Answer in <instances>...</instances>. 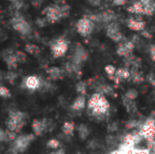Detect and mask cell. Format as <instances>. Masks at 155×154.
I'll list each match as a JSON object with an SVG mask.
<instances>
[{
    "instance_id": "obj_40",
    "label": "cell",
    "mask_w": 155,
    "mask_h": 154,
    "mask_svg": "<svg viewBox=\"0 0 155 154\" xmlns=\"http://www.w3.org/2000/svg\"><path fill=\"white\" fill-rule=\"evenodd\" d=\"M117 130V123H112L108 126V131L109 132H114Z\"/></svg>"
},
{
    "instance_id": "obj_41",
    "label": "cell",
    "mask_w": 155,
    "mask_h": 154,
    "mask_svg": "<svg viewBox=\"0 0 155 154\" xmlns=\"http://www.w3.org/2000/svg\"><path fill=\"white\" fill-rule=\"evenodd\" d=\"M137 1L141 2V3L146 4V5H148V4H152L153 2H152V0H137Z\"/></svg>"
},
{
    "instance_id": "obj_22",
    "label": "cell",
    "mask_w": 155,
    "mask_h": 154,
    "mask_svg": "<svg viewBox=\"0 0 155 154\" xmlns=\"http://www.w3.org/2000/svg\"><path fill=\"white\" fill-rule=\"evenodd\" d=\"M123 105H124V107L126 108L128 113H135V112L137 111V106H136L135 100H130V99L123 96Z\"/></svg>"
},
{
    "instance_id": "obj_37",
    "label": "cell",
    "mask_w": 155,
    "mask_h": 154,
    "mask_svg": "<svg viewBox=\"0 0 155 154\" xmlns=\"http://www.w3.org/2000/svg\"><path fill=\"white\" fill-rule=\"evenodd\" d=\"M8 142V136H6V131L0 128V143Z\"/></svg>"
},
{
    "instance_id": "obj_19",
    "label": "cell",
    "mask_w": 155,
    "mask_h": 154,
    "mask_svg": "<svg viewBox=\"0 0 155 154\" xmlns=\"http://www.w3.org/2000/svg\"><path fill=\"white\" fill-rule=\"evenodd\" d=\"M130 78H131V71L128 68H120V69H117L113 81L117 84L120 81H123V80H129Z\"/></svg>"
},
{
    "instance_id": "obj_9",
    "label": "cell",
    "mask_w": 155,
    "mask_h": 154,
    "mask_svg": "<svg viewBox=\"0 0 155 154\" xmlns=\"http://www.w3.org/2000/svg\"><path fill=\"white\" fill-rule=\"evenodd\" d=\"M141 136L143 139H146L148 143L152 144L154 143L155 138V119L152 117H149L143 123V126L139 129Z\"/></svg>"
},
{
    "instance_id": "obj_25",
    "label": "cell",
    "mask_w": 155,
    "mask_h": 154,
    "mask_svg": "<svg viewBox=\"0 0 155 154\" xmlns=\"http://www.w3.org/2000/svg\"><path fill=\"white\" fill-rule=\"evenodd\" d=\"M77 132H78V136H79V138L82 140L87 139V138L89 137V135H90V129H89L88 126L84 125V123H80V125L78 126Z\"/></svg>"
},
{
    "instance_id": "obj_15",
    "label": "cell",
    "mask_w": 155,
    "mask_h": 154,
    "mask_svg": "<svg viewBox=\"0 0 155 154\" xmlns=\"http://www.w3.org/2000/svg\"><path fill=\"white\" fill-rule=\"evenodd\" d=\"M141 139H143V136H141L139 130H134V131L129 132L124 136L123 143L124 146L129 147V148H133L137 144H139L141 142Z\"/></svg>"
},
{
    "instance_id": "obj_35",
    "label": "cell",
    "mask_w": 155,
    "mask_h": 154,
    "mask_svg": "<svg viewBox=\"0 0 155 154\" xmlns=\"http://www.w3.org/2000/svg\"><path fill=\"white\" fill-rule=\"evenodd\" d=\"M35 23L37 25V27L45 28V25L49 23V21L47 20V18H45V17H38V18L36 19V21H35Z\"/></svg>"
},
{
    "instance_id": "obj_12",
    "label": "cell",
    "mask_w": 155,
    "mask_h": 154,
    "mask_svg": "<svg viewBox=\"0 0 155 154\" xmlns=\"http://www.w3.org/2000/svg\"><path fill=\"white\" fill-rule=\"evenodd\" d=\"M89 58V52L88 50L86 49V48L84 47V45L79 44V43H77L75 47V50H74L73 52V55H72L71 57V60L70 61L74 62V64H78V66L81 67L82 64H84V62L88 60Z\"/></svg>"
},
{
    "instance_id": "obj_32",
    "label": "cell",
    "mask_w": 155,
    "mask_h": 154,
    "mask_svg": "<svg viewBox=\"0 0 155 154\" xmlns=\"http://www.w3.org/2000/svg\"><path fill=\"white\" fill-rule=\"evenodd\" d=\"M0 97L2 98H10L11 97V91L2 84H0Z\"/></svg>"
},
{
    "instance_id": "obj_16",
    "label": "cell",
    "mask_w": 155,
    "mask_h": 154,
    "mask_svg": "<svg viewBox=\"0 0 155 154\" xmlns=\"http://www.w3.org/2000/svg\"><path fill=\"white\" fill-rule=\"evenodd\" d=\"M127 27L134 32H143L146 30V22L143 20L141 16L138 17H130L126 20Z\"/></svg>"
},
{
    "instance_id": "obj_28",
    "label": "cell",
    "mask_w": 155,
    "mask_h": 154,
    "mask_svg": "<svg viewBox=\"0 0 155 154\" xmlns=\"http://www.w3.org/2000/svg\"><path fill=\"white\" fill-rule=\"evenodd\" d=\"M124 96L126 97V98L130 99V100H135V99L138 97V91L134 88H131V89H129V90L126 91V93L124 94Z\"/></svg>"
},
{
    "instance_id": "obj_43",
    "label": "cell",
    "mask_w": 155,
    "mask_h": 154,
    "mask_svg": "<svg viewBox=\"0 0 155 154\" xmlns=\"http://www.w3.org/2000/svg\"><path fill=\"white\" fill-rule=\"evenodd\" d=\"M50 154H65V153L63 152V150H58V151H55V152H52Z\"/></svg>"
},
{
    "instance_id": "obj_42",
    "label": "cell",
    "mask_w": 155,
    "mask_h": 154,
    "mask_svg": "<svg viewBox=\"0 0 155 154\" xmlns=\"http://www.w3.org/2000/svg\"><path fill=\"white\" fill-rule=\"evenodd\" d=\"M141 35L143 36V37H147V38H151V34L149 33V32H146V31H143L141 32Z\"/></svg>"
},
{
    "instance_id": "obj_39",
    "label": "cell",
    "mask_w": 155,
    "mask_h": 154,
    "mask_svg": "<svg viewBox=\"0 0 155 154\" xmlns=\"http://www.w3.org/2000/svg\"><path fill=\"white\" fill-rule=\"evenodd\" d=\"M149 54H150V58H151L153 61H155V44H152L151 47H150Z\"/></svg>"
},
{
    "instance_id": "obj_46",
    "label": "cell",
    "mask_w": 155,
    "mask_h": 154,
    "mask_svg": "<svg viewBox=\"0 0 155 154\" xmlns=\"http://www.w3.org/2000/svg\"><path fill=\"white\" fill-rule=\"evenodd\" d=\"M153 4H154V8H155V1L153 2Z\"/></svg>"
},
{
    "instance_id": "obj_23",
    "label": "cell",
    "mask_w": 155,
    "mask_h": 154,
    "mask_svg": "<svg viewBox=\"0 0 155 154\" xmlns=\"http://www.w3.org/2000/svg\"><path fill=\"white\" fill-rule=\"evenodd\" d=\"M62 133L64 135L68 136H72L74 134V131H75V123L73 121H64L61 127Z\"/></svg>"
},
{
    "instance_id": "obj_13",
    "label": "cell",
    "mask_w": 155,
    "mask_h": 154,
    "mask_svg": "<svg viewBox=\"0 0 155 154\" xmlns=\"http://www.w3.org/2000/svg\"><path fill=\"white\" fill-rule=\"evenodd\" d=\"M22 87L29 91L40 90L42 87V80L37 75H29V76H25L23 78Z\"/></svg>"
},
{
    "instance_id": "obj_6",
    "label": "cell",
    "mask_w": 155,
    "mask_h": 154,
    "mask_svg": "<svg viewBox=\"0 0 155 154\" xmlns=\"http://www.w3.org/2000/svg\"><path fill=\"white\" fill-rule=\"evenodd\" d=\"M11 25L16 32L21 35H29L32 32L31 25L27 21V19L20 14H15L11 19Z\"/></svg>"
},
{
    "instance_id": "obj_8",
    "label": "cell",
    "mask_w": 155,
    "mask_h": 154,
    "mask_svg": "<svg viewBox=\"0 0 155 154\" xmlns=\"http://www.w3.org/2000/svg\"><path fill=\"white\" fill-rule=\"evenodd\" d=\"M75 27L79 35H81L82 37H87L91 35L95 29V22L91 18H89V16H84L76 22Z\"/></svg>"
},
{
    "instance_id": "obj_36",
    "label": "cell",
    "mask_w": 155,
    "mask_h": 154,
    "mask_svg": "<svg viewBox=\"0 0 155 154\" xmlns=\"http://www.w3.org/2000/svg\"><path fill=\"white\" fill-rule=\"evenodd\" d=\"M101 1L102 0H87V2H88L90 5H92L93 8H98V6H100Z\"/></svg>"
},
{
    "instance_id": "obj_18",
    "label": "cell",
    "mask_w": 155,
    "mask_h": 154,
    "mask_svg": "<svg viewBox=\"0 0 155 154\" xmlns=\"http://www.w3.org/2000/svg\"><path fill=\"white\" fill-rule=\"evenodd\" d=\"M47 74L51 80H61L65 76V71L58 67H51L47 70Z\"/></svg>"
},
{
    "instance_id": "obj_11",
    "label": "cell",
    "mask_w": 155,
    "mask_h": 154,
    "mask_svg": "<svg viewBox=\"0 0 155 154\" xmlns=\"http://www.w3.org/2000/svg\"><path fill=\"white\" fill-rule=\"evenodd\" d=\"M106 35L108 36L111 40L114 41V42H116V43L121 42V41H124V39H126L124 37L123 33H121L119 25L117 22H115V21H113V22L107 25Z\"/></svg>"
},
{
    "instance_id": "obj_17",
    "label": "cell",
    "mask_w": 155,
    "mask_h": 154,
    "mask_svg": "<svg viewBox=\"0 0 155 154\" xmlns=\"http://www.w3.org/2000/svg\"><path fill=\"white\" fill-rule=\"evenodd\" d=\"M3 60L4 62L6 64L8 68L10 70H14V69L17 68V66L19 64L18 59H17V56H16V52H13V51H4L3 53Z\"/></svg>"
},
{
    "instance_id": "obj_20",
    "label": "cell",
    "mask_w": 155,
    "mask_h": 154,
    "mask_svg": "<svg viewBox=\"0 0 155 154\" xmlns=\"http://www.w3.org/2000/svg\"><path fill=\"white\" fill-rule=\"evenodd\" d=\"M86 105H87L86 96H84V95H78V96L73 100V103H72L71 110L72 111H75V112H79L86 108Z\"/></svg>"
},
{
    "instance_id": "obj_7",
    "label": "cell",
    "mask_w": 155,
    "mask_h": 154,
    "mask_svg": "<svg viewBox=\"0 0 155 154\" xmlns=\"http://www.w3.org/2000/svg\"><path fill=\"white\" fill-rule=\"evenodd\" d=\"M127 11L136 16H152L154 14L155 8L153 3L146 5L139 1H134L130 6H128Z\"/></svg>"
},
{
    "instance_id": "obj_30",
    "label": "cell",
    "mask_w": 155,
    "mask_h": 154,
    "mask_svg": "<svg viewBox=\"0 0 155 154\" xmlns=\"http://www.w3.org/2000/svg\"><path fill=\"white\" fill-rule=\"evenodd\" d=\"M143 126V123H140V121L136 120V119H131V120H129L128 123H126V128L127 129H140V127Z\"/></svg>"
},
{
    "instance_id": "obj_29",
    "label": "cell",
    "mask_w": 155,
    "mask_h": 154,
    "mask_svg": "<svg viewBox=\"0 0 155 154\" xmlns=\"http://www.w3.org/2000/svg\"><path fill=\"white\" fill-rule=\"evenodd\" d=\"M116 71H117V69L115 68L114 66H112V64H107V66L104 67V72L107 73V75L109 76V79H111V80L114 79Z\"/></svg>"
},
{
    "instance_id": "obj_31",
    "label": "cell",
    "mask_w": 155,
    "mask_h": 154,
    "mask_svg": "<svg viewBox=\"0 0 155 154\" xmlns=\"http://www.w3.org/2000/svg\"><path fill=\"white\" fill-rule=\"evenodd\" d=\"M47 147L50 149H58L60 147V142L58 139H56V138H51V139L48 140L47 143Z\"/></svg>"
},
{
    "instance_id": "obj_47",
    "label": "cell",
    "mask_w": 155,
    "mask_h": 154,
    "mask_svg": "<svg viewBox=\"0 0 155 154\" xmlns=\"http://www.w3.org/2000/svg\"><path fill=\"white\" fill-rule=\"evenodd\" d=\"M153 84H154V86H155V80H154V81H153Z\"/></svg>"
},
{
    "instance_id": "obj_1",
    "label": "cell",
    "mask_w": 155,
    "mask_h": 154,
    "mask_svg": "<svg viewBox=\"0 0 155 154\" xmlns=\"http://www.w3.org/2000/svg\"><path fill=\"white\" fill-rule=\"evenodd\" d=\"M71 13V8L68 4H52L42 11V14L49 21V23H56L60 20L69 17Z\"/></svg>"
},
{
    "instance_id": "obj_5",
    "label": "cell",
    "mask_w": 155,
    "mask_h": 154,
    "mask_svg": "<svg viewBox=\"0 0 155 154\" xmlns=\"http://www.w3.org/2000/svg\"><path fill=\"white\" fill-rule=\"evenodd\" d=\"M69 40L64 37H58L51 41L50 43V49L51 53L54 58H61L65 55V53L69 50Z\"/></svg>"
},
{
    "instance_id": "obj_45",
    "label": "cell",
    "mask_w": 155,
    "mask_h": 154,
    "mask_svg": "<svg viewBox=\"0 0 155 154\" xmlns=\"http://www.w3.org/2000/svg\"><path fill=\"white\" fill-rule=\"evenodd\" d=\"M153 150H154V152H155V143L153 144Z\"/></svg>"
},
{
    "instance_id": "obj_38",
    "label": "cell",
    "mask_w": 155,
    "mask_h": 154,
    "mask_svg": "<svg viewBox=\"0 0 155 154\" xmlns=\"http://www.w3.org/2000/svg\"><path fill=\"white\" fill-rule=\"evenodd\" d=\"M112 3L115 6H123L127 4V0H112Z\"/></svg>"
},
{
    "instance_id": "obj_3",
    "label": "cell",
    "mask_w": 155,
    "mask_h": 154,
    "mask_svg": "<svg viewBox=\"0 0 155 154\" xmlns=\"http://www.w3.org/2000/svg\"><path fill=\"white\" fill-rule=\"evenodd\" d=\"M35 134H21L12 143L8 150V154H21L28 150L31 143L35 139Z\"/></svg>"
},
{
    "instance_id": "obj_4",
    "label": "cell",
    "mask_w": 155,
    "mask_h": 154,
    "mask_svg": "<svg viewBox=\"0 0 155 154\" xmlns=\"http://www.w3.org/2000/svg\"><path fill=\"white\" fill-rule=\"evenodd\" d=\"M110 103L107 99L106 95H101V97L99 98V100L97 101L95 106L93 108H91L89 110L90 114L94 118L99 119V120H104L107 116L109 115V111H110Z\"/></svg>"
},
{
    "instance_id": "obj_34",
    "label": "cell",
    "mask_w": 155,
    "mask_h": 154,
    "mask_svg": "<svg viewBox=\"0 0 155 154\" xmlns=\"http://www.w3.org/2000/svg\"><path fill=\"white\" fill-rule=\"evenodd\" d=\"M16 56H17V59H18L19 64H25V62L27 61V55H25V52L16 51Z\"/></svg>"
},
{
    "instance_id": "obj_14",
    "label": "cell",
    "mask_w": 155,
    "mask_h": 154,
    "mask_svg": "<svg viewBox=\"0 0 155 154\" xmlns=\"http://www.w3.org/2000/svg\"><path fill=\"white\" fill-rule=\"evenodd\" d=\"M135 45L134 42L131 40H128V39H124V41L117 43L116 47V53L118 56L120 57H128V56L132 55V52L134 51Z\"/></svg>"
},
{
    "instance_id": "obj_21",
    "label": "cell",
    "mask_w": 155,
    "mask_h": 154,
    "mask_svg": "<svg viewBox=\"0 0 155 154\" xmlns=\"http://www.w3.org/2000/svg\"><path fill=\"white\" fill-rule=\"evenodd\" d=\"M65 74H69L71 76H79L81 74V67L74 64L72 61H69L64 66Z\"/></svg>"
},
{
    "instance_id": "obj_26",
    "label": "cell",
    "mask_w": 155,
    "mask_h": 154,
    "mask_svg": "<svg viewBox=\"0 0 155 154\" xmlns=\"http://www.w3.org/2000/svg\"><path fill=\"white\" fill-rule=\"evenodd\" d=\"M25 50L27 53L31 54L33 56H37L40 54L41 50L40 48L38 47L37 44H35V43H27V44L25 45Z\"/></svg>"
},
{
    "instance_id": "obj_10",
    "label": "cell",
    "mask_w": 155,
    "mask_h": 154,
    "mask_svg": "<svg viewBox=\"0 0 155 154\" xmlns=\"http://www.w3.org/2000/svg\"><path fill=\"white\" fill-rule=\"evenodd\" d=\"M54 123L51 119L42 118V119H34L32 123V130L36 136H41L45 132L51 131L54 129Z\"/></svg>"
},
{
    "instance_id": "obj_27",
    "label": "cell",
    "mask_w": 155,
    "mask_h": 154,
    "mask_svg": "<svg viewBox=\"0 0 155 154\" xmlns=\"http://www.w3.org/2000/svg\"><path fill=\"white\" fill-rule=\"evenodd\" d=\"M75 90L76 92L78 93L79 95H84L86 96L87 91H88V87H87V82L84 81H78L75 86Z\"/></svg>"
},
{
    "instance_id": "obj_24",
    "label": "cell",
    "mask_w": 155,
    "mask_h": 154,
    "mask_svg": "<svg viewBox=\"0 0 155 154\" xmlns=\"http://www.w3.org/2000/svg\"><path fill=\"white\" fill-rule=\"evenodd\" d=\"M131 71V78L130 79L132 80L134 84H141V82L145 80V77H143V73L139 72L138 69H135L133 68Z\"/></svg>"
},
{
    "instance_id": "obj_44",
    "label": "cell",
    "mask_w": 155,
    "mask_h": 154,
    "mask_svg": "<svg viewBox=\"0 0 155 154\" xmlns=\"http://www.w3.org/2000/svg\"><path fill=\"white\" fill-rule=\"evenodd\" d=\"M11 2H13V3H20V2H22L23 0H10Z\"/></svg>"
},
{
    "instance_id": "obj_33",
    "label": "cell",
    "mask_w": 155,
    "mask_h": 154,
    "mask_svg": "<svg viewBox=\"0 0 155 154\" xmlns=\"http://www.w3.org/2000/svg\"><path fill=\"white\" fill-rule=\"evenodd\" d=\"M17 78V74L16 73H14L12 70L8 71V73H5V75H4V79L8 80V82H11V84H13V82L15 81V79Z\"/></svg>"
},
{
    "instance_id": "obj_2",
    "label": "cell",
    "mask_w": 155,
    "mask_h": 154,
    "mask_svg": "<svg viewBox=\"0 0 155 154\" xmlns=\"http://www.w3.org/2000/svg\"><path fill=\"white\" fill-rule=\"evenodd\" d=\"M28 119H29V115L25 112L19 111V110L11 111L5 121L6 128L8 130L19 133L22 130V128L27 125Z\"/></svg>"
}]
</instances>
